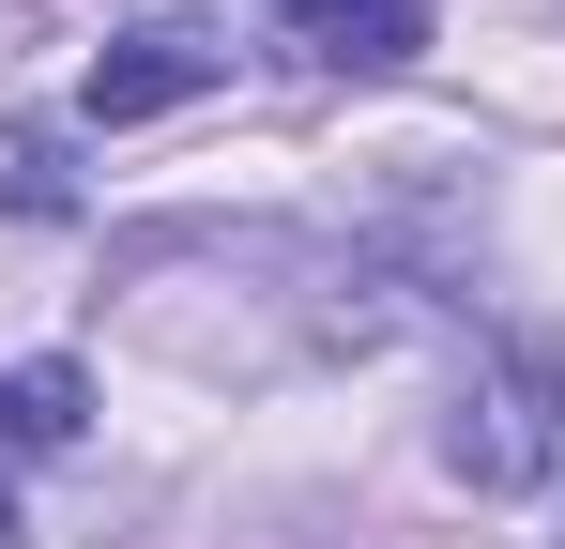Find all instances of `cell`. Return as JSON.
Here are the masks:
<instances>
[{
	"instance_id": "obj_1",
	"label": "cell",
	"mask_w": 565,
	"mask_h": 549,
	"mask_svg": "<svg viewBox=\"0 0 565 549\" xmlns=\"http://www.w3.org/2000/svg\"><path fill=\"white\" fill-rule=\"evenodd\" d=\"M551 458H565V366L535 336H489L459 366V412H444V473L459 488H535Z\"/></svg>"
},
{
	"instance_id": "obj_2",
	"label": "cell",
	"mask_w": 565,
	"mask_h": 549,
	"mask_svg": "<svg viewBox=\"0 0 565 549\" xmlns=\"http://www.w3.org/2000/svg\"><path fill=\"white\" fill-rule=\"evenodd\" d=\"M214 77H230V31L153 15V31H122V46L93 62V92H77V107H93V122H153V107H184V92H214Z\"/></svg>"
},
{
	"instance_id": "obj_3",
	"label": "cell",
	"mask_w": 565,
	"mask_h": 549,
	"mask_svg": "<svg viewBox=\"0 0 565 549\" xmlns=\"http://www.w3.org/2000/svg\"><path fill=\"white\" fill-rule=\"evenodd\" d=\"M77 428H93V381L77 366H0V443L15 458H62Z\"/></svg>"
},
{
	"instance_id": "obj_4",
	"label": "cell",
	"mask_w": 565,
	"mask_h": 549,
	"mask_svg": "<svg viewBox=\"0 0 565 549\" xmlns=\"http://www.w3.org/2000/svg\"><path fill=\"white\" fill-rule=\"evenodd\" d=\"M413 46H428L413 0H352V15H321V62H337V77H397Z\"/></svg>"
},
{
	"instance_id": "obj_5",
	"label": "cell",
	"mask_w": 565,
	"mask_h": 549,
	"mask_svg": "<svg viewBox=\"0 0 565 549\" xmlns=\"http://www.w3.org/2000/svg\"><path fill=\"white\" fill-rule=\"evenodd\" d=\"M0 198H15V214H77V198H93L77 153H62V122H0Z\"/></svg>"
},
{
	"instance_id": "obj_6",
	"label": "cell",
	"mask_w": 565,
	"mask_h": 549,
	"mask_svg": "<svg viewBox=\"0 0 565 549\" xmlns=\"http://www.w3.org/2000/svg\"><path fill=\"white\" fill-rule=\"evenodd\" d=\"M290 15H306V31H321V15H352V0H290Z\"/></svg>"
},
{
	"instance_id": "obj_7",
	"label": "cell",
	"mask_w": 565,
	"mask_h": 549,
	"mask_svg": "<svg viewBox=\"0 0 565 549\" xmlns=\"http://www.w3.org/2000/svg\"><path fill=\"white\" fill-rule=\"evenodd\" d=\"M0 549H15V504H0Z\"/></svg>"
}]
</instances>
